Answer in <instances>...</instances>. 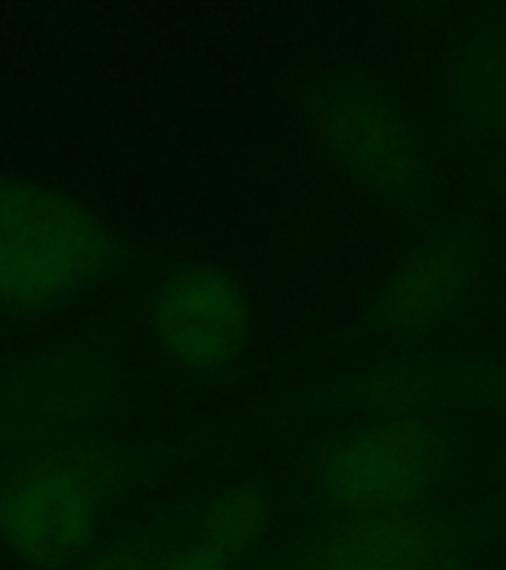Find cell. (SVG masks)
Returning <instances> with one entry per match:
<instances>
[{"mask_svg":"<svg viewBox=\"0 0 506 570\" xmlns=\"http://www.w3.org/2000/svg\"><path fill=\"white\" fill-rule=\"evenodd\" d=\"M116 238L78 198L38 183L0 178V303L38 312L99 284Z\"/></svg>","mask_w":506,"mask_h":570,"instance_id":"obj_1","label":"cell"},{"mask_svg":"<svg viewBox=\"0 0 506 570\" xmlns=\"http://www.w3.org/2000/svg\"><path fill=\"white\" fill-rule=\"evenodd\" d=\"M107 480L106 463L88 450L40 460L0 498L2 539L36 567L60 569L91 541Z\"/></svg>","mask_w":506,"mask_h":570,"instance_id":"obj_2","label":"cell"},{"mask_svg":"<svg viewBox=\"0 0 506 570\" xmlns=\"http://www.w3.org/2000/svg\"><path fill=\"white\" fill-rule=\"evenodd\" d=\"M311 127L330 157L376 195L391 200L418 195L424 155L398 109L378 94L330 89L312 106Z\"/></svg>","mask_w":506,"mask_h":570,"instance_id":"obj_3","label":"cell"},{"mask_svg":"<svg viewBox=\"0 0 506 570\" xmlns=\"http://www.w3.org/2000/svg\"><path fill=\"white\" fill-rule=\"evenodd\" d=\"M151 327L175 363L214 371L248 345L251 309L241 285L224 269L187 267L167 277L152 297Z\"/></svg>","mask_w":506,"mask_h":570,"instance_id":"obj_4","label":"cell"},{"mask_svg":"<svg viewBox=\"0 0 506 570\" xmlns=\"http://www.w3.org/2000/svg\"><path fill=\"white\" fill-rule=\"evenodd\" d=\"M444 438L424 422L366 428L330 452L323 481L355 509H388L418 498L444 468Z\"/></svg>","mask_w":506,"mask_h":570,"instance_id":"obj_5","label":"cell"},{"mask_svg":"<svg viewBox=\"0 0 506 570\" xmlns=\"http://www.w3.org/2000/svg\"><path fill=\"white\" fill-rule=\"evenodd\" d=\"M477 274L472 238L441 232L414 249L391 274L373 320L383 331L421 335L454 315Z\"/></svg>","mask_w":506,"mask_h":570,"instance_id":"obj_6","label":"cell"},{"mask_svg":"<svg viewBox=\"0 0 506 570\" xmlns=\"http://www.w3.org/2000/svg\"><path fill=\"white\" fill-rule=\"evenodd\" d=\"M462 98L465 109L485 125L506 121V40L490 38L475 46L463 62Z\"/></svg>","mask_w":506,"mask_h":570,"instance_id":"obj_7","label":"cell"}]
</instances>
